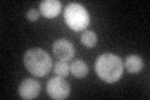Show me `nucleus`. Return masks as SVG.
<instances>
[{
    "label": "nucleus",
    "mask_w": 150,
    "mask_h": 100,
    "mask_svg": "<svg viewBox=\"0 0 150 100\" xmlns=\"http://www.w3.org/2000/svg\"><path fill=\"white\" fill-rule=\"evenodd\" d=\"M95 71L103 82L116 83L124 71V63L115 54H103L95 61Z\"/></svg>",
    "instance_id": "1"
},
{
    "label": "nucleus",
    "mask_w": 150,
    "mask_h": 100,
    "mask_svg": "<svg viewBox=\"0 0 150 100\" xmlns=\"http://www.w3.org/2000/svg\"><path fill=\"white\" fill-rule=\"evenodd\" d=\"M24 65L30 74L35 77H45L53 66L50 55L39 48L29 49L24 54Z\"/></svg>",
    "instance_id": "2"
},
{
    "label": "nucleus",
    "mask_w": 150,
    "mask_h": 100,
    "mask_svg": "<svg viewBox=\"0 0 150 100\" xmlns=\"http://www.w3.org/2000/svg\"><path fill=\"white\" fill-rule=\"evenodd\" d=\"M64 19L68 26L74 31L85 30L90 23V18H89L86 9L78 3H71L65 8Z\"/></svg>",
    "instance_id": "3"
},
{
    "label": "nucleus",
    "mask_w": 150,
    "mask_h": 100,
    "mask_svg": "<svg viewBox=\"0 0 150 100\" xmlns=\"http://www.w3.org/2000/svg\"><path fill=\"white\" fill-rule=\"evenodd\" d=\"M46 91L49 96L55 100L68 99L70 95V85L63 77H54L46 85Z\"/></svg>",
    "instance_id": "4"
},
{
    "label": "nucleus",
    "mask_w": 150,
    "mask_h": 100,
    "mask_svg": "<svg viewBox=\"0 0 150 100\" xmlns=\"http://www.w3.org/2000/svg\"><path fill=\"white\" fill-rule=\"evenodd\" d=\"M53 53L54 55L62 61H68L73 59L75 54L74 45L67 39H58L53 44Z\"/></svg>",
    "instance_id": "5"
},
{
    "label": "nucleus",
    "mask_w": 150,
    "mask_h": 100,
    "mask_svg": "<svg viewBox=\"0 0 150 100\" xmlns=\"http://www.w3.org/2000/svg\"><path fill=\"white\" fill-rule=\"evenodd\" d=\"M40 84L38 80L31 79V78H26L19 85V95L23 99L26 100H31L35 99L40 93Z\"/></svg>",
    "instance_id": "6"
},
{
    "label": "nucleus",
    "mask_w": 150,
    "mask_h": 100,
    "mask_svg": "<svg viewBox=\"0 0 150 100\" xmlns=\"http://www.w3.org/2000/svg\"><path fill=\"white\" fill-rule=\"evenodd\" d=\"M60 10H62V3L58 0H44L40 3V13L41 15L51 19L59 15Z\"/></svg>",
    "instance_id": "7"
},
{
    "label": "nucleus",
    "mask_w": 150,
    "mask_h": 100,
    "mask_svg": "<svg viewBox=\"0 0 150 100\" xmlns=\"http://www.w3.org/2000/svg\"><path fill=\"white\" fill-rule=\"evenodd\" d=\"M143 66H144L143 60L138 55H129L125 59V68L131 74H138L143 69Z\"/></svg>",
    "instance_id": "8"
},
{
    "label": "nucleus",
    "mask_w": 150,
    "mask_h": 100,
    "mask_svg": "<svg viewBox=\"0 0 150 100\" xmlns=\"http://www.w3.org/2000/svg\"><path fill=\"white\" fill-rule=\"evenodd\" d=\"M88 65L83 60H74L70 65V73L78 79L85 78L88 75Z\"/></svg>",
    "instance_id": "9"
},
{
    "label": "nucleus",
    "mask_w": 150,
    "mask_h": 100,
    "mask_svg": "<svg viewBox=\"0 0 150 100\" xmlns=\"http://www.w3.org/2000/svg\"><path fill=\"white\" fill-rule=\"evenodd\" d=\"M96 41H98V36H96L95 33L91 31V30H85L81 34V43L88 48L95 46Z\"/></svg>",
    "instance_id": "10"
},
{
    "label": "nucleus",
    "mask_w": 150,
    "mask_h": 100,
    "mask_svg": "<svg viewBox=\"0 0 150 100\" xmlns=\"http://www.w3.org/2000/svg\"><path fill=\"white\" fill-rule=\"evenodd\" d=\"M55 73L59 75V77H68L70 74V66L67 64V61H62L60 60L59 63L55 64Z\"/></svg>",
    "instance_id": "11"
},
{
    "label": "nucleus",
    "mask_w": 150,
    "mask_h": 100,
    "mask_svg": "<svg viewBox=\"0 0 150 100\" xmlns=\"http://www.w3.org/2000/svg\"><path fill=\"white\" fill-rule=\"evenodd\" d=\"M38 18H39V11H38L36 9H30V10L26 13V19L29 21H36Z\"/></svg>",
    "instance_id": "12"
}]
</instances>
